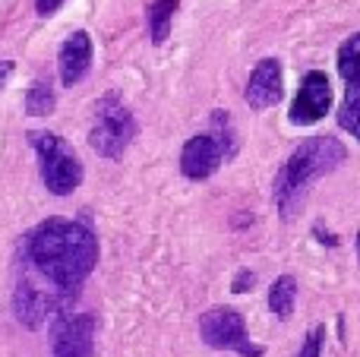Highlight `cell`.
Listing matches in <instances>:
<instances>
[{"instance_id": "obj_20", "label": "cell", "mask_w": 360, "mask_h": 357, "mask_svg": "<svg viewBox=\"0 0 360 357\" xmlns=\"http://www.w3.org/2000/svg\"><path fill=\"white\" fill-rule=\"evenodd\" d=\"M313 234H316V238L323 240L326 247H335V244H338V238H335V234H326V231H323V225H316V228H313Z\"/></svg>"}, {"instance_id": "obj_9", "label": "cell", "mask_w": 360, "mask_h": 357, "mask_svg": "<svg viewBox=\"0 0 360 357\" xmlns=\"http://www.w3.org/2000/svg\"><path fill=\"white\" fill-rule=\"evenodd\" d=\"M95 316L92 313H63L54 320L51 348L54 357H95Z\"/></svg>"}, {"instance_id": "obj_11", "label": "cell", "mask_w": 360, "mask_h": 357, "mask_svg": "<svg viewBox=\"0 0 360 357\" xmlns=\"http://www.w3.org/2000/svg\"><path fill=\"white\" fill-rule=\"evenodd\" d=\"M92 38L89 32H73L67 41L60 44V57H57V67H60V82L63 86H76L82 76L92 67Z\"/></svg>"}, {"instance_id": "obj_14", "label": "cell", "mask_w": 360, "mask_h": 357, "mask_svg": "<svg viewBox=\"0 0 360 357\" xmlns=\"http://www.w3.org/2000/svg\"><path fill=\"white\" fill-rule=\"evenodd\" d=\"M177 4L180 0H152L149 4V32L155 44H162L171 35V19H174Z\"/></svg>"}, {"instance_id": "obj_8", "label": "cell", "mask_w": 360, "mask_h": 357, "mask_svg": "<svg viewBox=\"0 0 360 357\" xmlns=\"http://www.w3.org/2000/svg\"><path fill=\"white\" fill-rule=\"evenodd\" d=\"M332 101H335V92H332L329 76L323 70H310L300 79L297 95H294L291 108H288V120L294 126H313L332 111Z\"/></svg>"}, {"instance_id": "obj_1", "label": "cell", "mask_w": 360, "mask_h": 357, "mask_svg": "<svg viewBox=\"0 0 360 357\" xmlns=\"http://www.w3.org/2000/svg\"><path fill=\"white\" fill-rule=\"evenodd\" d=\"M25 269L44 278L60 297L73 301L98 266V238L73 219H44L25 238Z\"/></svg>"}, {"instance_id": "obj_12", "label": "cell", "mask_w": 360, "mask_h": 357, "mask_svg": "<svg viewBox=\"0 0 360 357\" xmlns=\"http://www.w3.org/2000/svg\"><path fill=\"white\" fill-rule=\"evenodd\" d=\"M294 304H297V278L294 275H278L269 288V310L275 313V320H291Z\"/></svg>"}, {"instance_id": "obj_21", "label": "cell", "mask_w": 360, "mask_h": 357, "mask_svg": "<svg viewBox=\"0 0 360 357\" xmlns=\"http://www.w3.org/2000/svg\"><path fill=\"white\" fill-rule=\"evenodd\" d=\"M13 73V60H0V89L6 86V79H10Z\"/></svg>"}, {"instance_id": "obj_13", "label": "cell", "mask_w": 360, "mask_h": 357, "mask_svg": "<svg viewBox=\"0 0 360 357\" xmlns=\"http://www.w3.org/2000/svg\"><path fill=\"white\" fill-rule=\"evenodd\" d=\"M335 67L345 86H360V32L348 35L335 51Z\"/></svg>"}, {"instance_id": "obj_10", "label": "cell", "mask_w": 360, "mask_h": 357, "mask_svg": "<svg viewBox=\"0 0 360 357\" xmlns=\"http://www.w3.org/2000/svg\"><path fill=\"white\" fill-rule=\"evenodd\" d=\"M243 98L253 111H266V108H275L281 98H285V79H281V60L278 57H262L253 67L247 79V89H243Z\"/></svg>"}, {"instance_id": "obj_2", "label": "cell", "mask_w": 360, "mask_h": 357, "mask_svg": "<svg viewBox=\"0 0 360 357\" xmlns=\"http://www.w3.org/2000/svg\"><path fill=\"white\" fill-rule=\"evenodd\" d=\"M345 158H348V149L342 145L338 136H313L307 143H300L291 155L285 158V164L275 174V206H278L281 221H294L304 206L310 187L319 181V177L332 174L335 168H342Z\"/></svg>"}, {"instance_id": "obj_22", "label": "cell", "mask_w": 360, "mask_h": 357, "mask_svg": "<svg viewBox=\"0 0 360 357\" xmlns=\"http://www.w3.org/2000/svg\"><path fill=\"white\" fill-rule=\"evenodd\" d=\"M354 244H357V259H360V231H357V238H354Z\"/></svg>"}, {"instance_id": "obj_15", "label": "cell", "mask_w": 360, "mask_h": 357, "mask_svg": "<svg viewBox=\"0 0 360 357\" xmlns=\"http://www.w3.org/2000/svg\"><path fill=\"white\" fill-rule=\"evenodd\" d=\"M338 126L360 143V86H345V101L338 108Z\"/></svg>"}, {"instance_id": "obj_6", "label": "cell", "mask_w": 360, "mask_h": 357, "mask_svg": "<svg viewBox=\"0 0 360 357\" xmlns=\"http://www.w3.org/2000/svg\"><path fill=\"white\" fill-rule=\"evenodd\" d=\"M199 339L215 351H234L240 357H262L266 348L250 339L247 320L234 307H212L199 316Z\"/></svg>"}, {"instance_id": "obj_3", "label": "cell", "mask_w": 360, "mask_h": 357, "mask_svg": "<svg viewBox=\"0 0 360 357\" xmlns=\"http://www.w3.org/2000/svg\"><path fill=\"white\" fill-rule=\"evenodd\" d=\"M237 155V136L224 108L212 111V133H196L180 149V174L186 181H209L224 158Z\"/></svg>"}, {"instance_id": "obj_19", "label": "cell", "mask_w": 360, "mask_h": 357, "mask_svg": "<svg viewBox=\"0 0 360 357\" xmlns=\"http://www.w3.org/2000/svg\"><path fill=\"white\" fill-rule=\"evenodd\" d=\"M63 4L67 0H35V10H38V16H54Z\"/></svg>"}, {"instance_id": "obj_7", "label": "cell", "mask_w": 360, "mask_h": 357, "mask_svg": "<svg viewBox=\"0 0 360 357\" xmlns=\"http://www.w3.org/2000/svg\"><path fill=\"white\" fill-rule=\"evenodd\" d=\"M67 297H60L57 291L44 288L32 278V272L22 269L16 282V291H13V310H16V320L22 323L25 329H41L48 320H57V316L67 313Z\"/></svg>"}, {"instance_id": "obj_17", "label": "cell", "mask_w": 360, "mask_h": 357, "mask_svg": "<svg viewBox=\"0 0 360 357\" xmlns=\"http://www.w3.org/2000/svg\"><path fill=\"white\" fill-rule=\"evenodd\" d=\"M323 345H326V326L319 323V326H313L304 335V345H300V351L294 357H323Z\"/></svg>"}, {"instance_id": "obj_16", "label": "cell", "mask_w": 360, "mask_h": 357, "mask_svg": "<svg viewBox=\"0 0 360 357\" xmlns=\"http://www.w3.org/2000/svg\"><path fill=\"white\" fill-rule=\"evenodd\" d=\"M57 105V95L54 89H51V82H35V86L25 92V111L32 114V117H48L51 111H54Z\"/></svg>"}, {"instance_id": "obj_18", "label": "cell", "mask_w": 360, "mask_h": 357, "mask_svg": "<svg viewBox=\"0 0 360 357\" xmlns=\"http://www.w3.org/2000/svg\"><path fill=\"white\" fill-rule=\"evenodd\" d=\"M256 285V275L250 269H240L234 275V282H231V291H234V294H243V291H250Z\"/></svg>"}, {"instance_id": "obj_5", "label": "cell", "mask_w": 360, "mask_h": 357, "mask_svg": "<svg viewBox=\"0 0 360 357\" xmlns=\"http://www.w3.org/2000/svg\"><path fill=\"white\" fill-rule=\"evenodd\" d=\"M32 149L38 152V164H41V181L54 196H70L82 183V162L76 152L63 143L57 133L48 130H32L29 133Z\"/></svg>"}, {"instance_id": "obj_4", "label": "cell", "mask_w": 360, "mask_h": 357, "mask_svg": "<svg viewBox=\"0 0 360 357\" xmlns=\"http://www.w3.org/2000/svg\"><path fill=\"white\" fill-rule=\"evenodd\" d=\"M136 117L117 92H108L95 101V120L89 130V145L101 158H120L136 139Z\"/></svg>"}]
</instances>
